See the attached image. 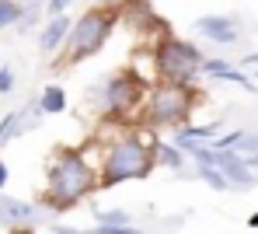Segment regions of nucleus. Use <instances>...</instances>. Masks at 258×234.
Wrapping results in <instances>:
<instances>
[{"instance_id":"22","label":"nucleus","mask_w":258,"mask_h":234,"mask_svg":"<svg viewBox=\"0 0 258 234\" xmlns=\"http://www.w3.org/2000/svg\"><path fill=\"white\" fill-rule=\"evenodd\" d=\"M241 67H255V70H258V52H248V56L241 60Z\"/></svg>"},{"instance_id":"9","label":"nucleus","mask_w":258,"mask_h":234,"mask_svg":"<svg viewBox=\"0 0 258 234\" xmlns=\"http://www.w3.org/2000/svg\"><path fill=\"white\" fill-rule=\"evenodd\" d=\"M70 32H74V21H70L67 14L49 18V21H45V28H42V35H39V49H42L45 56H52V52L67 49V42H70Z\"/></svg>"},{"instance_id":"3","label":"nucleus","mask_w":258,"mask_h":234,"mask_svg":"<svg viewBox=\"0 0 258 234\" xmlns=\"http://www.w3.org/2000/svg\"><path fill=\"white\" fill-rule=\"evenodd\" d=\"M154 70H157V81L161 84H181V88H192V81L203 74V49L188 39H178V35H164L154 42Z\"/></svg>"},{"instance_id":"15","label":"nucleus","mask_w":258,"mask_h":234,"mask_svg":"<svg viewBox=\"0 0 258 234\" xmlns=\"http://www.w3.org/2000/svg\"><path fill=\"white\" fill-rule=\"evenodd\" d=\"M94 220L98 224H119V227H126V224H133V217H129V210H112V206H105V210H94Z\"/></svg>"},{"instance_id":"13","label":"nucleus","mask_w":258,"mask_h":234,"mask_svg":"<svg viewBox=\"0 0 258 234\" xmlns=\"http://www.w3.org/2000/svg\"><path fill=\"white\" fill-rule=\"evenodd\" d=\"M154 154H157V164H161V168H171V171H178V168L185 164V157H188L178 143H161V140L154 147Z\"/></svg>"},{"instance_id":"16","label":"nucleus","mask_w":258,"mask_h":234,"mask_svg":"<svg viewBox=\"0 0 258 234\" xmlns=\"http://www.w3.org/2000/svg\"><path fill=\"white\" fill-rule=\"evenodd\" d=\"M196 171H199V179H203L210 189H216V192H227V189H230V182H227L216 168H203V164H196Z\"/></svg>"},{"instance_id":"12","label":"nucleus","mask_w":258,"mask_h":234,"mask_svg":"<svg viewBox=\"0 0 258 234\" xmlns=\"http://www.w3.org/2000/svg\"><path fill=\"white\" fill-rule=\"evenodd\" d=\"M39 112H42V115H59V112H67V91H63L59 84H49V88L39 94Z\"/></svg>"},{"instance_id":"23","label":"nucleus","mask_w":258,"mask_h":234,"mask_svg":"<svg viewBox=\"0 0 258 234\" xmlns=\"http://www.w3.org/2000/svg\"><path fill=\"white\" fill-rule=\"evenodd\" d=\"M94 7H122V0H94Z\"/></svg>"},{"instance_id":"17","label":"nucleus","mask_w":258,"mask_h":234,"mask_svg":"<svg viewBox=\"0 0 258 234\" xmlns=\"http://www.w3.org/2000/svg\"><path fill=\"white\" fill-rule=\"evenodd\" d=\"M91 234H143V231L133 227V224H126V227H119V224H98V227H91Z\"/></svg>"},{"instance_id":"11","label":"nucleus","mask_w":258,"mask_h":234,"mask_svg":"<svg viewBox=\"0 0 258 234\" xmlns=\"http://www.w3.org/2000/svg\"><path fill=\"white\" fill-rule=\"evenodd\" d=\"M203 77H213V81H230V84H237V88L255 91V81H251L244 70H237L234 63H227V60H210V56H206V63H203Z\"/></svg>"},{"instance_id":"20","label":"nucleus","mask_w":258,"mask_h":234,"mask_svg":"<svg viewBox=\"0 0 258 234\" xmlns=\"http://www.w3.org/2000/svg\"><path fill=\"white\" fill-rule=\"evenodd\" d=\"M70 4H74V0H45V14H49V18H59V14H67Z\"/></svg>"},{"instance_id":"21","label":"nucleus","mask_w":258,"mask_h":234,"mask_svg":"<svg viewBox=\"0 0 258 234\" xmlns=\"http://www.w3.org/2000/svg\"><path fill=\"white\" fill-rule=\"evenodd\" d=\"M11 182V171H7V164H4V157H0V189Z\"/></svg>"},{"instance_id":"19","label":"nucleus","mask_w":258,"mask_h":234,"mask_svg":"<svg viewBox=\"0 0 258 234\" xmlns=\"http://www.w3.org/2000/svg\"><path fill=\"white\" fill-rule=\"evenodd\" d=\"M14 91V70L7 63H0V94H11Z\"/></svg>"},{"instance_id":"24","label":"nucleus","mask_w":258,"mask_h":234,"mask_svg":"<svg viewBox=\"0 0 258 234\" xmlns=\"http://www.w3.org/2000/svg\"><path fill=\"white\" fill-rule=\"evenodd\" d=\"M248 227H251V231L258 227V213H251V217H248Z\"/></svg>"},{"instance_id":"14","label":"nucleus","mask_w":258,"mask_h":234,"mask_svg":"<svg viewBox=\"0 0 258 234\" xmlns=\"http://www.w3.org/2000/svg\"><path fill=\"white\" fill-rule=\"evenodd\" d=\"M21 18H25V7H21V4H14V0H0V32L11 28V25H18Z\"/></svg>"},{"instance_id":"5","label":"nucleus","mask_w":258,"mask_h":234,"mask_svg":"<svg viewBox=\"0 0 258 234\" xmlns=\"http://www.w3.org/2000/svg\"><path fill=\"white\" fill-rule=\"evenodd\" d=\"M119 7H91L74 21L70 42H67V63H81L87 56L101 52L105 42L112 39L115 25H119Z\"/></svg>"},{"instance_id":"2","label":"nucleus","mask_w":258,"mask_h":234,"mask_svg":"<svg viewBox=\"0 0 258 234\" xmlns=\"http://www.w3.org/2000/svg\"><path fill=\"white\" fill-rule=\"evenodd\" d=\"M98 186H101L98 164H94L87 154H81V150H59L56 161L49 164L42 203L49 210L63 213V210H74L77 203H84Z\"/></svg>"},{"instance_id":"10","label":"nucleus","mask_w":258,"mask_h":234,"mask_svg":"<svg viewBox=\"0 0 258 234\" xmlns=\"http://www.w3.org/2000/svg\"><path fill=\"white\" fill-rule=\"evenodd\" d=\"M39 220V210L25 199H14V196H0V224L7 227H28Z\"/></svg>"},{"instance_id":"7","label":"nucleus","mask_w":258,"mask_h":234,"mask_svg":"<svg viewBox=\"0 0 258 234\" xmlns=\"http://www.w3.org/2000/svg\"><path fill=\"white\" fill-rule=\"evenodd\" d=\"M188 157H192L196 164H203V168H216V171L230 182V189L258 186L255 168H248V161H244L237 150H216V147H210V143H203V147H196Z\"/></svg>"},{"instance_id":"1","label":"nucleus","mask_w":258,"mask_h":234,"mask_svg":"<svg viewBox=\"0 0 258 234\" xmlns=\"http://www.w3.org/2000/svg\"><path fill=\"white\" fill-rule=\"evenodd\" d=\"M150 133L154 130H126L122 137H115L101 150V161H98L101 186L112 189V186H126V182H140L157 168V154H154L157 140Z\"/></svg>"},{"instance_id":"18","label":"nucleus","mask_w":258,"mask_h":234,"mask_svg":"<svg viewBox=\"0 0 258 234\" xmlns=\"http://www.w3.org/2000/svg\"><path fill=\"white\" fill-rule=\"evenodd\" d=\"M237 154H241V157L258 154V133H255V130H248V133H244V140H241V147H237Z\"/></svg>"},{"instance_id":"4","label":"nucleus","mask_w":258,"mask_h":234,"mask_svg":"<svg viewBox=\"0 0 258 234\" xmlns=\"http://www.w3.org/2000/svg\"><path fill=\"white\" fill-rule=\"evenodd\" d=\"M192 108H196V91L192 88L157 81L147 91V101H143V123H147V130H181L188 123Z\"/></svg>"},{"instance_id":"6","label":"nucleus","mask_w":258,"mask_h":234,"mask_svg":"<svg viewBox=\"0 0 258 234\" xmlns=\"http://www.w3.org/2000/svg\"><path fill=\"white\" fill-rule=\"evenodd\" d=\"M147 81L133 70H122V74H112L101 81L98 88V101L105 108V115H112L115 123L119 119H129L133 112H143V101H147Z\"/></svg>"},{"instance_id":"25","label":"nucleus","mask_w":258,"mask_h":234,"mask_svg":"<svg viewBox=\"0 0 258 234\" xmlns=\"http://www.w3.org/2000/svg\"><path fill=\"white\" fill-rule=\"evenodd\" d=\"M14 234H21V231H14Z\"/></svg>"},{"instance_id":"8","label":"nucleus","mask_w":258,"mask_h":234,"mask_svg":"<svg viewBox=\"0 0 258 234\" xmlns=\"http://www.w3.org/2000/svg\"><path fill=\"white\" fill-rule=\"evenodd\" d=\"M196 32L203 39L216 42V46H234L241 39V21L234 14H206V18L196 21Z\"/></svg>"}]
</instances>
